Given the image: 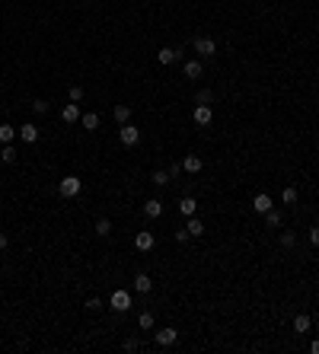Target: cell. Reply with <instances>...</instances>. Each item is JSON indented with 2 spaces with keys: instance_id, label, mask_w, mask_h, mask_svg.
Masks as SVG:
<instances>
[{
  "instance_id": "obj_19",
  "label": "cell",
  "mask_w": 319,
  "mask_h": 354,
  "mask_svg": "<svg viewBox=\"0 0 319 354\" xmlns=\"http://www.w3.org/2000/svg\"><path fill=\"white\" fill-rule=\"evenodd\" d=\"M16 134H19V128H13V125H6V121H3V125H0V144H10Z\"/></svg>"
},
{
  "instance_id": "obj_26",
  "label": "cell",
  "mask_w": 319,
  "mask_h": 354,
  "mask_svg": "<svg viewBox=\"0 0 319 354\" xmlns=\"http://www.w3.org/2000/svg\"><path fill=\"white\" fill-rule=\"evenodd\" d=\"M138 325H141V329H153V313H141V316H138Z\"/></svg>"
},
{
  "instance_id": "obj_1",
  "label": "cell",
  "mask_w": 319,
  "mask_h": 354,
  "mask_svg": "<svg viewBox=\"0 0 319 354\" xmlns=\"http://www.w3.org/2000/svg\"><path fill=\"white\" fill-rule=\"evenodd\" d=\"M80 192H83V179H77V176H64V179L58 182V195L61 198H77Z\"/></svg>"
},
{
  "instance_id": "obj_16",
  "label": "cell",
  "mask_w": 319,
  "mask_h": 354,
  "mask_svg": "<svg viewBox=\"0 0 319 354\" xmlns=\"http://www.w3.org/2000/svg\"><path fill=\"white\" fill-rule=\"evenodd\" d=\"M195 211H198V201L185 195V198L179 201V214H182V217H195Z\"/></svg>"
},
{
  "instance_id": "obj_4",
  "label": "cell",
  "mask_w": 319,
  "mask_h": 354,
  "mask_svg": "<svg viewBox=\"0 0 319 354\" xmlns=\"http://www.w3.org/2000/svg\"><path fill=\"white\" fill-rule=\"evenodd\" d=\"M118 138H121V144H125V147H138V141H141V128H134L131 121H128V125H121Z\"/></svg>"
},
{
  "instance_id": "obj_38",
  "label": "cell",
  "mask_w": 319,
  "mask_h": 354,
  "mask_svg": "<svg viewBox=\"0 0 319 354\" xmlns=\"http://www.w3.org/2000/svg\"><path fill=\"white\" fill-rule=\"evenodd\" d=\"M310 351H313V354H319V338H313V345H310Z\"/></svg>"
},
{
  "instance_id": "obj_23",
  "label": "cell",
  "mask_w": 319,
  "mask_h": 354,
  "mask_svg": "<svg viewBox=\"0 0 319 354\" xmlns=\"http://www.w3.org/2000/svg\"><path fill=\"white\" fill-rule=\"evenodd\" d=\"M297 198H300V192H297L294 185H287V188L281 192V201H284V204H297Z\"/></svg>"
},
{
  "instance_id": "obj_31",
  "label": "cell",
  "mask_w": 319,
  "mask_h": 354,
  "mask_svg": "<svg viewBox=\"0 0 319 354\" xmlns=\"http://www.w3.org/2000/svg\"><path fill=\"white\" fill-rule=\"evenodd\" d=\"M67 96H71V102H80V99H83V86H71Z\"/></svg>"
},
{
  "instance_id": "obj_22",
  "label": "cell",
  "mask_w": 319,
  "mask_h": 354,
  "mask_svg": "<svg viewBox=\"0 0 319 354\" xmlns=\"http://www.w3.org/2000/svg\"><path fill=\"white\" fill-rule=\"evenodd\" d=\"M0 160L10 166V163H16V147L13 144H3V150H0Z\"/></svg>"
},
{
  "instance_id": "obj_21",
  "label": "cell",
  "mask_w": 319,
  "mask_h": 354,
  "mask_svg": "<svg viewBox=\"0 0 319 354\" xmlns=\"http://www.w3.org/2000/svg\"><path fill=\"white\" fill-rule=\"evenodd\" d=\"M185 77L188 80H198L201 77V61H185Z\"/></svg>"
},
{
  "instance_id": "obj_2",
  "label": "cell",
  "mask_w": 319,
  "mask_h": 354,
  "mask_svg": "<svg viewBox=\"0 0 319 354\" xmlns=\"http://www.w3.org/2000/svg\"><path fill=\"white\" fill-rule=\"evenodd\" d=\"M192 48H195L198 58H214V54H217V42H214V38H208V35H198L192 42Z\"/></svg>"
},
{
  "instance_id": "obj_36",
  "label": "cell",
  "mask_w": 319,
  "mask_h": 354,
  "mask_svg": "<svg viewBox=\"0 0 319 354\" xmlns=\"http://www.w3.org/2000/svg\"><path fill=\"white\" fill-rule=\"evenodd\" d=\"M125 348H128V351H138V348H141V342H138V338H128Z\"/></svg>"
},
{
  "instance_id": "obj_37",
  "label": "cell",
  "mask_w": 319,
  "mask_h": 354,
  "mask_svg": "<svg viewBox=\"0 0 319 354\" xmlns=\"http://www.w3.org/2000/svg\"><path fill=\"white\" fill-rule=\"evenodd\" d=\"M6 246H10V236H6V233H0V249H6Z\"/></svg>"
},
{
  "instance_id": "obj_27",
  "label": "cell",
  "mask_w": 319,
  "mask_h": 354,
  "mask_svg": "<svg viewBox=\"0 0 319 354\" xmlns=\"http://www.w3.org/2000/svg\"><path fill=\"white\" fill-rule=\"evenodd\" d=\"M281 246H284V249H294V246H297V236L290 233V230H284V233H281Z\"/></svg>"
},
{
  "instance_id": "obj_29",
  "label": "cell",
  "mask_w": 319,
  "mask_h": 354,
  "mask_svg": "<svg viewBox=\"0 0 319 354\" xmlns=\"http://www.w3.org/2000/svg\"><path fill=\"white\" fill-rule=\"evenodd\" d=\"M150 182H153V185H166V182H169V173H163V169H157V173L150 176Z\"/></svg>"
},
{
  "instance_id": "obj_30",
  "label": "cell",
  "mask_w": 319,
  "mask_h": 354,
  "mask_svg": "<svg viewBox=\"0 0 319 354\" xmlns=\"http://www.w3.org/2000/svg\"><path fill=\"white\" fill-rule=\"evenodd\" d=\"M83 306H86L90 313H99V310H103V300H99V297H90V300H86Z\"/></svg>"
},
{
  "instance_id": "obj_18",
  "label": "cell",
  "mask_w": 319,
  "mask_h": 354,
  "mask_svg": "<svg viewBox=\"0 0 319 354\" xmlns=\"http://www.w3.org/2000/svg\"><path fill=\"white\" fill-rule=\"evenodd\" d=\"M80 125H83V131H96L99 128V115L96 112H83L80 115Z\"/></svg>"
},
{
  "instance_id": "obj_14",
  "label": "cell",
  "mask_w": 319,
  "mask_h": 354,
  "mask_svg": "<svg viewBox=\"0 0 319 354\" xmlns=\"http://www.w3.org/2000/svg\"><path fill=\"white\" fill-rule=\"evenodd\" d=\"M112 118L118 121V125H128V121H131V106H128V102H118L115 112H112Z\"/></svg>"
},
{
  "instance_id": "obj_11",
  "label": "cell",
  "mask_w": 319,
  "mask_h": 354,
  "mask_svg": "<svg viewBox=\"0 0 319 354\" xmlns=\"http://www.w3.org/2000/svg\"><path fill=\"white\" fill-rule=\"evenodd\" d=\"M153 290V281H150V275H144V271H138L134 275V294H150Z\"/></svg>"
},
{
  "instance_id": "obj_24",
  "label": "cell",
  "mask_w": 319,
  "mask_h": 354,
  "mask_svg": "<svg viewBox=\"0 0 319 354\" xmlns=\"http://www.w3.org/2000/svg\"><path fill=\"white\" fill-rule=\"evenodd\" d=\"M112 233V220H108V217H99L96 220V236H108Z\"/></svg>"
},
{
  "instance_id": "obj_32",
  "label": "cell",
  "mask_w": 319,
  "mask_h": 354,
  "mask_svg": "<svg viewBox=\"0 0 319 354\" xmlns=\"http://www.w3.org/2000/svg\"><path fill=\"white\" fill-rule=\"evenodd\" d=\"M32 108H35L38 115H45V112H48L51 106H48V102H45V99H35V102H32Z\"/></svg>"
},
{
  "instance_id": "obj_3",
  "label": "cell",
  "mask_w": 319,
  "mask_h": 354,
  "mask_svg": "<svg viewBox=\"0 0 319 354\" xmlns=\"http://www.w3.org/2000/svg\"><path fill=\"white\" fill-rule=\"evenodd\" d=\"M131 290H115V294L112 297H108V306H112V310L115 313H128V310H131Z\"/></svg>"
},
{
  "instance_id": "obj_7",
  "label": "cell",
  "mask_w": 319,
  "mask_h": 354,
  "mask_svg": "<svg viewBox=\"0 0 319 354\" xmlns=\"http://www.w3.org/2000/svg\"><path fill=\"white\" fill-rule=\"evenodd\" d=\"M201 156L198 153H185V160H182V173H188V176H198L201 173Z\"/></svg>"
},
{
  "instance_id": "obj_33",
  "label": "cell",
  "mask_w": 319,
  "mask_h": 354,
  "mask_svg": "<svg viewBox=\"0 0 319 354\" xmlns=\"http://www.w3.org/2000/svg\"><path fill=\"white\" fill-rule=\"evenodd\" d=\"M188 240H192V233H188L185 227H182V230H176V243H188Z\"/></svg>"
},
{
  "instance_id": "obj_8",
  "label": "cell",
  "mask_w": 319,
  "mask_h": 354,
  "mask_svg": "<svg viewBox=\"0 0 319 354\" xmlns=\"http://www.w3.org/2000/svg\"><path fill=\"white\" fill-rule=\"evenodd\" d=\"M179 58H185V51H179V48H160V54H157L160 67H169V64H176Z\"/></svg>"
},
{
  "instance_id": "obj_5",
  "label": "cell",
  "mask_w": 319,
  "mask_h": 354,
  "mask_svg": "<svg viewBox=\"0 0 319 354\" xmlns=\"http://www.w3.org/2000/svg\"><path fill=\"white\" fill-rule=\"evenodd\" d=\"M211 118H214L211 106H195V112H192V121H195L198 128H208V125H211Z\"/></svg>"
},
{
  "instance_id": "obj_17",
  "label": "cell",
  "mask_w": 319,
  "mask_h": 354,
  "mask_svg": "<svg viewBox=\"0 0 319 354\" xmlns=\"http://www.w3.org/2000/svg\"><path fill=\"white\" fill-rule=\"evenodd\" d=\"M144 214L150 217V220H157V217H163V204L157 198H150V201H144Z\"/></svg>"
},
{
  "instance_id": "obj_13",
  "label": "cell",
  "mask_w": 319,
  "mask_h": 354,
  "mask_svg": "<svg viewBox=\"0 0 319 354\" xmlns=\"http://www.w3.org/2000/svg\"><path fill=\"white\" fill-rule=\"evenodd\" d=\"M19 138H23L26 144H35L38 141V128L32 125V121H26V125H19Z\"/></svg>"
},
{
  "instance_id": "obj_10",
  "label": "cell",
  "mask_w": 319,
  "mask_h": 354,
  "mask_svg": "<svg viewBox=\"0 0 319 354\" xmlns=\"http://www.w3.org/2000/svg\"><path fill=\"white\" fill-rule=\"evenodd\" d=\"M271 208H275V201H271V195L259 192V195H255V198H252V211H255V214H268Z\"/></svg>"
},
{
  "instance_id": "obj_28",
  "label": "cell",
  "mask_w": 319,
  "mask_h": 354,
  "mask_svg": "<svg viewBox=\"0 0 319 354\" xmlns=\"http://www.w3.org/2000/svg\"><path fill=\"white\" fill-rule=\"evenodd\" d=\"M265 223H268V227H281V214H278V211L271 208L268 214H265Z\"/></svg>"
},
{
  "instance_id": "obj_12",
  "label": "cell",
  "mask_w": 319,
  "mask_h": 354,
  "mask_svg": "<svg viewBox=\"0 0 319 354\" xmlns=\"http://www.w3.org/2000/svg\"><path fill=\"white\" fill-rule=\"evenodd\" d=\"M80 115H83V112H80V102H67V106L61 108V118H64L67 125H73V121H80Z\"/></svg>"
},
{
  "instance_id": "obj_9",
  "label": "cell",
  "mask_w": 319,
  "mask_h": 354,
  "mask_svg": "<svg viewBox=\"0 0 319 354\" xmlns=\"http://www.w3.org/2000/svg\"><path fill=\"white\" fill-rule=\"evenodd\" d=\"M153 338H157V345H160V348H169V345H176V338H179V332H176L173 325H166V329H160V332H157Z\"/></svg>"
},
{
  "instance_id": "obj_35",
  "label": "cell",
  "mask_w": 319,
  "mask_h": 354,
  "mask_svg": "<svg viewBox=\"0 0 319 354\" xmlns=\"http://www.w3.org/2000/svg\"><path fill=\"white\" fill-rule=\"evenodd\" d=\"M310 243H313V246L319 249V227H313V230H310Z\"/></svg>"
},
{
  "instance_id": "obj_34",
  "label": "cell",
  "mask_w": 319,
  "mask_h": 354,
  "mask_svg": "<svg viewBox=\"0 0 319 354\" xmlns=\"http://www.w3.org/2000/svg\"><path fill=\"white\" fill-rule=\"evenodd\" d=\"M166 173H169V179H176V176H179V173H182V163H173V166H169V169H166Z\"/></svg>"
},
{
  "instance_id": "obj_6",
  "label": "cell",
  "mask_w": 319,
  "mask_h": 354,
  "mask_svg": "<svg viewBox=\"0 0 319 354\" xmlns=\"http://www.w3.org/2000/svg\"><path fill=\"white\" fill-rule=\"evenodd\" d=\"M134 249H138V252H150V249H153V233H150V230L134 233Z\"/></svg>"
},
{
  "instance_id": "obj_15",
  "label": "cell",
  "mask_w": 319,
  "mask_h": 354,
  "mask_svg": "<svg viewBox=\"0 0 319 354\" xmlns=\"http://www.w3.org/2000/svg\"><path fill=\"white\" fill-rule=\"evenodd\" d=\"M310 329H313V319H310L307 313H300V316H294V332H297V335H307Z\"/></svg>"
},
{
  "instance_id": "obj_20",
  "label": "cell",
  "mask_w": 319,
  "mask_h": 354,
  "mask_svg": "<svg viewBox=\"0 0 319 354\" xmlns=\"http://www.w3.org/2000/svg\"><path fill=\"white\" fill-rule=\"evenodd\" d=\"M185 230H188V233H192V236H205V223H201L198 217H188Z\"/></svg>"
},
{
  "instance_id": "obj_25",
  "label": "cell",
  "mask_w": 319,
  "mask_h": 354,
  "mask_svg": "<svg viewBox=\"0 0 319 354\" xmlns=\"http://www.w3.org/2000/svg\"><path fill=\"white\" fill-rule=\"evenodd\" d=\"M195 102H198V106H211V102H214L211 90H198V93H195Z\"/></svg>"
}]
</instances>
